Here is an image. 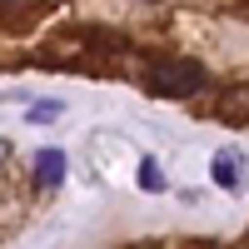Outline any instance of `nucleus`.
Wrapping results in <instances>:
<instances>
[{
	"label": "nucleus",
	"instance_id": "4",
	"mask_svg": "<svg viewBox=\"0 0 249 249\" xmlns=\"http://www.w3.org/2000/svg\"><path fill=\"white\" fill-rule=\"evenodd\" d=\"M219 120H230V124H244L249 120V80L219 95Z\"/></svg>",
	"mask_w": 249,
	"mask_h": 249
},
{
	"label": "nucleus",
	"instance_id": "2",
	"mask_svg": "<svg viewBox=\"0 0 249 249\" xmlns=\"http://www.w3.org/2000/svg\"><path fill=\"white\" fill-rule=\"evenodd\" d=\"M65 150H35V184L40 190H60L65 184Z\"/></svg>",
	"mask_w": 249,
	"mask_h": 249
},
{
	"label": "nucleus",
	"instance_id": "6",
	"mask_svg": "<svg viewBox=\"0 0 249 249\" xmlns=\"http://www.w3.org/2000/svg\"><path fill=\"white\" fill-rule=\"evenodd\" d=\"M60 115H65V100H35V105H30V124H45V120H60Z\"/></svg>",
	"mask_w": 249,
	"mask_h": 249
},
{
	"label": "nucleus",
	"instance_id": "5",
	"mask_svg": "<svg viewBox=\"0 0 249 249\" xmlns=\"http://www.w3.org/2000/svg\"><path fill=\"white\" fill-rule=\"evenodd\" d=\"M135 179H140V190H150V195H160V190H164V175H160V160H155V155H144V160H140V170H135Z\"/></svg>",
	"mask_w": 249,
	"mask_h": 249
},
{
	"label": "nucleus",
	"instance_id": "3",
	"mask_svg": "<svg viewBox=\"0 0 249 249\" xmlns=\"http://www.w3.org/2000/svg\"><path fill=\"white\" fill-rule=\"evenodd\" d=\"M239 150H214V160H210V179L219 184V190H239V179H244V170H239Z\"/></svg>",
	"mask_w": 249,
	"mask_h": 249
},
{
	"label": "nucleus",
	"instance_id": "1",
	"mask_svg": "<svg viewBox=\"0 0 249 249\" xmlns=\"http://www.w3.org/2000/svg\"><path fill=\"white\" fill-rule=\"evenodd\" d=\"M144 85L160 100H190V95H199L210 85V70H204L199 60H155V65L144 70Z\"/></svg>",
	"mask_w": 249,
	"mask_h": 249
},
{
	"label": "nucleus",
	"instance_id": "7",
	"mask_svg": "<svg viewBox=\"0 0 249 249\" xmlns=\"http://www.w3.org/2000/svg\"><path fill=\"white\" fill-rule=\"evenodd\" d=\"M30 5V0H5V10H25Z\"/></svg>",
	"mask_w": 249,
	"mask_h": 249
}]
</instances>
